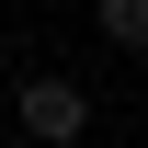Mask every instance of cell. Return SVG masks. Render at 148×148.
<instances>
[{
  "label": "cell",
  "mask_w": 148,
  "mask_h": 148,
  "mask_svg": "<svg viewBox=\"0 0 148 148\" xmlns=\"http://www.w3.org/2000/svg\"><path fill=\"white\" fill-rule=\"evenodd\" d=\"M12 125H23V137H46V148H69L80 125H91V91H80L69 69H46V80H23V91H12Z\"/></svg>",
  "instance_id": "1"
},
{
  "label": "cell",
  "mask_w": 148,
  "mask_h": 148,
  "mask_svg": "<svg viewBox=\"0 0 148 148\" xmlns=\"http://www.w3.org/2000/svg\"><path fill=\"white\" fill-rule=\"evenodd\" d=\"M91 34L125 46V57H148V0H91Z\"/></svg>",
  "instance_id": "2"
}]
</instances>
